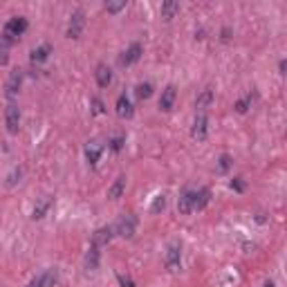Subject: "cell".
Listing matches in <instances>:
<instances>
[{"label": "cell", "instance_id": "cell-1", "mask_svg": "<svg viewBox=\"0 0 287 287\" xmlns=\"http://www.w3.org/2000/svg\"><path fill=\"white\" fill-rule=\"evenodd\" d=\"M25 30H27V18H22V16H14V18H9L7 25H5L3 36L9 38L11 43H16L22 34H25Z\"/></svg>", "mask_w": 287, "mask_h": 287}, {"label": "cell", "instance_id": "cell-2", "mask_svg": "<svg viewBox=\"0 0 287 287\" xmlns=\"http://www.w3.org/2000/svg\"><path fill=\"white\" fill-rule=\"evenodd\" d=\"M164 265L168 272H177L179 265H182V245L179 243H171L166 249V256H164Z\"/></svg>", "mask_w": 287, "mask_h": 287}, {"label": "cell", "instance_id": "cell-3", "mask_svg": "<svg viewBox=\"0 0 287 287\" xmlns=\"http://www.w3.org/2000/svg\"><path fill=\"white\" fill-rule=\"evenodd\" d=\"M135 229H137V218H135V216H123L121 220L115 224V236H121V238H133Z\"/></svg>", "mask_w": 287, "mask_h": 287}, {"label": "cell", "instance_id": "cell-4", "mask_svg": "<svg viewBox=\"0 0 287 287\" xmlns=\"http://www.w3.org/2000/svg\"><path fill=\"white\" fill-rule=\"evenodd\" d=\"M83 27H86V16H83V11H74L67 22V38H79Z\"/></svg>", "mask_w": 287, "mask_h": 287}, {"label": "cell", "instance_id": "cell-5", "mask_svg": "<svg viewBox=\"0 0 287 287\" xmlns=\"http://www.w3.org/2000/svg\"><path fill=\"white\" fill-rule=\"evenodd\" d=\"M5 126H7V131L11 135L18 133V126H20V110L18 106H7V110H5Z\"/></svg>", "mask_w": 287, "mask_h": 287}, {"label": "cell", "instance_id": "cell-6", "mask_svg": "<svg viewBox=\"0 0 287 287\" xmlns=\"http://www.w3.org/2000/svg\"><path fill=\"white\" fill-rule=\"evenodd\" d=\"M177 211L182 213V216H189V213L195 211V191H184L182 195H179L177 200Z\"/></svg>", "mask_w": 287, "mask_h": 287}, {"label": "cell", "instance_id": "cell-7", "mask_svg": "<svg viewBox=\"0 0 287 287\" xmlns=\"http://www.w3.org/2000/svg\"><path fill=\"white\" fill-rule=\"evenodd\" d=\"M142 52H144V47L139 43H133L131 47L126 49V52L121 54V59H119V63L123 67H128V65H133V63H137L139 59H142Z\"/></svg>", "mask_w": 287, "mask_h": 287}, {"label": "cell", "instance_id": "cell-8", "mask_svg": "<svg viewBox=\"0 0 287 287\" xmlns=\"http://www.w3.org/2000/svg\"><path fill=\"white\" fill-rule=\"evenodd\" d=\"M112 238H115V227H101L92 233V245L101 249V247H106Z\"/></svg>", "mask_w": 287, "mask_h": 287}, {"label": "cell", "instance_id": "cell-9", "mask_svg": "<svg viewBox=\"0 0 287 287\" xmlns=\"http://www.w3.org/2000/svg\"><path fill=\"white\" fill-rule=\"evenodd\" d=\"M206 128H209V119H206V115H195V121H193V128H191V135L202 142V139L206 137Z\"/></svg>", "mask_w": 287, "mask_h": 287}, {"label": "cell", "instance_id": "cell-10", "mask_svg": "<svg viewBox=\"0 0 287 287\" xmlns=\"http://www.w3.org/2000/svg\"><path fill=\"white\" fill-rule=\"evenodd\" d=\"M175 97H177L175 88H173V86H166L164 90H162V97H160V108L164 110V112L173 110V103H175Z\"/></svg>", "mask_w": 287, "mask_h": 287}, {"label": "cell", "instance_id": "cell-11", "mask_svg": "<svg viewBox=\"0 0 287 287\" xmlns=\"http://www.w3.org/2000/svg\"><path fill=\"white\" fill-rule=\"evenodd\" d=\"M54 285H56V272H54V269L38 274V276L30 283V287H54Z\"/></svg>", "mask_w": 287, "mask_h": 287}, {"label": "cell", "instance_id": "cell-12", "mask_svg": "<svg viewBox=\"0 0 287 287\" xmlns=\"http://www.w3.org/2000/svg\"><path fill=\"white\" fill-rule=\"evenodd\" d=\"M115 108H117V115H119L121 119H131L133 117V103H131V99H128L126 94H119Z\"/></svg>", "mask_w": 287, "mask_h": 287}, {"label": "cell", "instance_id": "cell-13", "mask_svg": "<svg viewBox=\"0 0 287 287\" xmlns=\"http://www.w3.org/2000/svg\"><path fill=\"white\" fill-rule=\"evenodd\" d=\"M101 153H103V146H101L99 142H90V144L86 146V160H88V164H90V166L99 164Z\"/></svg>", "mask_w": 287, "mask_h": 287}, {"label": "cell", "instance_id": "cell-14", "mask_svg": "<svg viewBox=\"0 0 287 287\" xmlns=\"http://www.w3.org/2000/svg\"><path fill=\"white\" fill-rule=\"evenodd\" d=\"M211 103H213V92L211 90H204V92L195 99V110H198V115H206Z\"/></svg>", "mask_w": 287, "mask_h": 287}, {"label": "cell", "instance_id": "cell-15", "mask_svg": "<svg viewBox=\"0 0 287 287\" xmlns=\"http://www.w3.org/2000/svg\"><path fill=\"white\" fill-rule=\"evenodd\" d=\"M94 76H97V83H99V88H108L110 83H112V72H110V67L108 65H97V72H94Z\"/></svg>", "mask_w": 287, "mask_h": 287}, {"label": "cell", "instance_id": "cell-16", "mask_svg": "<svg viewBox=\"0 0 287 287\" xmlns=\"http://www.w3.org/2000/svg\"><path fill=\"white\" fill-rule=\"evenodd\" d=\"M20 83H22V72L20 70L11 72L7 79V97H16V92L20 90Z\"/></svg>", "mask_w": 287, "mask_h": 287}, {"label": "cell", "instance_id": "cell-17", "mask_svg": "<svg viewBox=\"0 0 287 287\" xmlns=\"http://www.w3.org/2000/svg\"><path fill=\"white\" fill-rule=\"evenodd\" d=\"M49 54H52V47H49V45L45 43V45H41V47L32 49V56H30V59H32V63H34V65H38V63H43V61H47V56H49Z\"/></svg>", "mask_w": 287, "mask_h": 287}, {"label": "cell", "instance_id": "cell-18", "mask_svg": "<svg viewBox=\"0 0 287 287\" xmlns=\"http://www.w3.org/2000/svg\"><path fill=\"white\" fill-rule=\"evenodd\" d=\"M99 247H94V245H90V249H88V254H86V269L88 272H94V269L99 267Z\"/></svg>", "mask_w": 287, "mask_h": 287}, {"label": "cell", "instance_id": "cell-19", "mask_svg": "<svg viewBox=\"0 0 287 287\" xmlns=\"http://www.w3.org/2000/svg\"><path fill=\"white\" fill-rule=\"evenodd\" d=\"M123 191H126V177H117L115 179V184H112V187L108 189V198L110 200H119L121 195H123Z\"/></svg>", "mask_w": 287, "mask_h": 287}, {"label": "cell", "instance_id": "cell-20", "mask_svg": "<svg viewBox=\"0 0 287 287\" xmlns=\"http://www.w3.org/2000/svg\"><path fill=\"white\" fill-rule=\"evenodd\" d=\"M49 206H52V198H43L36 206H34L32 218H34V220H41V218H45V213L49 211Z\"/></svg>", "mask_w": 287, "mask_h": 287}, {"label": "cell", "instance_id": "cell-21", "mask_svg": "<svg viewBox=\"0 0 287 287\" xmlns=\"http://www.w3.org/2000/svg\"><path fill=\"white\" fill-rule=\"evenodd\" d=\"M211 202V191L209 189H200L195 191V211H202L206 204Z\"/></svg>", "mask_w": 287, "mask_h": 287}, {"label": "cell", "instance_id": "cell-22", "mask_svg": "<svg viewBox=\"0 0 287 287\" xmlns=\"http://www.w3.org/2000/svg\"><path fill=\"white\" fill-rule=\"evenodd\" d=\"M177 11H179V5L173 3V0H166V3H162V18H166V20L175 18Z\"/></svg>", "mask_w": 287, "mask_h": 287}, {"label": "cell", "instance_id": "cell-23", "mask_svg": "<svg viewBox=\"0 0 287 287\" xmlns=\"http://www.w3.org/2000/svg\"><path fill=\"white\" fill-rule=\"evenodd\" d=\"M135 94H137V99H150V94H153V83H139L137 88H135Z\"/></svg>", "mask_w": 287, "mask_h": 287}, {"label": "cell", "instance_id": "cell-24", "mask_svg": "<svg viewBox=\"0 0 287 287\" xmlns=\"http://www.w3.org/2000/svg\"><path fill=\"white\" fill-rule=\"evenodd\" d=\"M164 209H166V198H164V195H155L153 204H150V213L157 216V213H162Z\"/></svg>", "mask_w": 287, "mask_h": 287}, {"label": "cell", "instance_id": "cell-25", "mask_svg": "<svg viewBox=\"0 0 287 287\" xmlns=\"http://www.w3.org/2000/svg\"><path fill=\"white\" fill-rule=\"evenodd\" d=\"M123 144H126V137H121V135H115V137L108 142V148L112 150V153H119V150L123 148Z\"/></svg>", "mask_w": 287, "mask_h": 287}, {"label": "cell", "instance_id": "cell-26", "mask_svg": "<svg viewBox=\"0 0 287 287\" xmlns=\"http://www.w3.org/2000/svg\"><path fill=\"white\" fill-rule=\"evenodd\" d=\"M251 101H254V97H251V94H247L245 99H240L238 103H236V110L240 112V115H245L247 110H249V106H251Z\"/></svg>", "mask_w": 287, "mask_h": 287}, {"label": "cell", "instance_id": "cell-27", "mask_svg": "<svg viewBox=\"0 0 287 287\" xmlns=\"http://www.w3.org/2000/svg\"><path fill=\"white\" fill-rule=\"evenodd\" d=\"M229 168H231V157H229V155H220V160H218V171L227 173Z\"/></svg>", "mask_w": 287, "mask_h": 287}, {"label": "cell", "instance_id": "cell-28", "mask_svg": "<svg viewBox=\"0 0 287 287\" xmlns=\"http://www.w3.org/2000/svg\"><path fill=\"white\" fill-rule=\"evenodd\" d=\"M121 9H126V0H121V3H108V5H106V11H108V14H119Z\"/></svg>", "mask_w": 287, "mask_h": 287}, {"label": "cell", "instance_id": "cell-29", "mask_svg": "<svg viewBox=\"0 0 287 287\" xmlns=\"http://www.w3.org/2000/svg\"><path fill=\"white\" fill-rule=\"evenodd\" d=\"M231 189H233V191H238V193H243V191H245L243 177H233V179H231Z\"/></svg>", "mask_w": 287, "mask_h": 287}, {"label": "cell", "instance_id": "cell-30", "mask_svg": "<svg viewBox=\"0 0 287 287\" xmlns=\"http://www.w3.org/2000/svg\"><path fill=\"white\" fill-rule=\"evenodd\" d=\"M119 285H121V287H135L133 278H128V276H121V274H119Z\"/></svg>", "mask_w": 287, "mask_h": 287}, {"label": "cell", "instance_id": "cell-31", "mask_svg": "<svg viewBox=\"0 0 287 287\" xmlns=\"http://www.w3.org/2000/svg\"><path fill=\"white\" fill-rule=\"evenodd\" d=\"M92 106H94V112H97V115L103 112V101H101V99H92Z\"/></svg>", "mask_w": 287, "mask_h": 287}, {"label": "cell", "instance_id": "cell-32", "mask_svg": "<svg viewBox=\"0 0 287 287\" xmlns=\"http://www.w3.org/2000/svg\"><path fill=\"white\" fill-rule=\"evenodd\" d=\"M285 67H287V63H285V61H280V63H278V72H280V74H285Z\"/></svg>", "mask_w": 287, "mask_h": 287}, {"label": "cell", "instance_id": "cell-33", "mask_svg": "<svg viewBox=\"0 0 287 287\" xmlns=\"http://www.w3.org/2000/svg\"><path fill=\"white\" fill-rule=\"evenodd\" d=\"M229 34H231L229 30H222V41H229V38H231V36H229Z\"/></svg>", "mask_w": 287, "mask_h": 287}, {"label": "cell", "instance_id": "cell-34", "mask_svg": "<svg viewBox=\"0 0 287 287\" xmlns=\"http://www.w3.org/2000/svg\"><path fill=\"white\" fill-rule=\"evenodd\" d=\"M263 287H274V283L272 280H267V283H263Z\"/></svg>", "mask_w": 287, "mask_h": 287}]
</instances>
